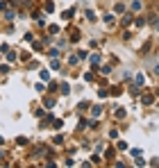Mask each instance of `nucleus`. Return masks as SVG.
Listing matches in <instances>:
<instances>
[{
    "label": "nucleus",
    "instance_id": "obj_1",
    "mask_svg": "<svg viewBox=\"0 0 159 168\" xmlns=\"http://www.w3.org/2000/svg\"><path fill=\"white\" fill-rule=\"evenodd\" d=\"M155 70H157V73H159V66H155Z\"/></svg>",
    "mask_w": 159,
    "mask_h": 168
}]
</instances>
